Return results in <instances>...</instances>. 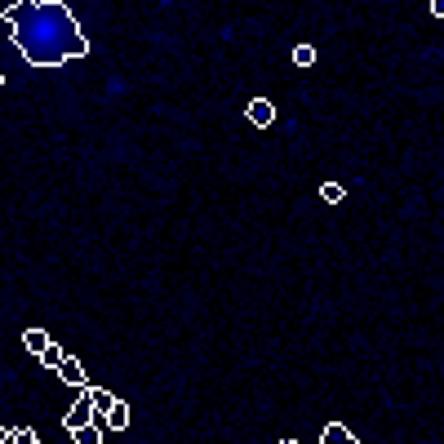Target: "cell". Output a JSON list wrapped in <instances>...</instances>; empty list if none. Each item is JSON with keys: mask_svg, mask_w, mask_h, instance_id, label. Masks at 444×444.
Listing matches in <instances>:
<instances>
[{"mask_svg": "<svg viewBox=\"0 0 444 444\" xmlns=\"http://www.w3.org/2000/svg\"><path fill=\"white\" fill-rule=\"evenodd\" d=\"M98 418V409H93V400H89V391L80 387V400L67 409V418H62V426H67V431H76V426H85V422H93Z\"/></svg>", "mask_w": 444, "mask_h": 444, "instance_id": "cell-2", "label": "cell"}, {"mask_svg": "<svg viewBox=\"0 0 444 444\" xmlns=\"http://www.w3.org/2000/svg\"><path fill=\"white\" fill-rule=\"evenodd\" d=\"M244 116H249V125L267 129L275 120V103H271V98H249V103H244Z\"/></svg>", "mask_w": 444, "mask_h": 444, "instance_id": "cell-3", "label": "cell"}, {"mask_svg": "<svg viewBox=\"0 0 444 444\" xmlns=\"http://www.w3.org/2000/svg\"><path fill=\"white\" fill-rule=\"evenodd\" d=\"M85 391H89V400H93V409H98V418L107 422V414L116 409V396H111V391H103V387H85Z\"/></svg>", "mask_w": 444, "mask_h": 444, "instance_id": "cell-7", "label": "cell"}, {"mask_svg": "<svg viewBox=\"0 0 444 444\" xmlns=\"http://www.w3.org/2000/svg\"><path fill=\"white\" fill-rule=\"evenodd\" d=\"M0 440L5 444H36V431H31V426H13V431H5Z\"/></svg>", "mask_w": 444, "mask_h": 444, "instance_id": "cell-11", "label": "cell"}, {"mask_svg": "<svg viewBox=\"0 0 444 444\" xmlns=\"http://www.w3.org/2000/svg\"><path fill=\"white\" fill-rule=\"evenodd\" d=\"M5 23L13 27L9 40L18 45L27 67H62V62L89 58L85 31L62 0H18L5 9Z\"/></svg>", "mask_w": 444, "mask_h": 444, "instance_id": "cell-1", "label": "cell"}, {"mask_svg": "<svg viewBox=\"0 0 444 444\" xmlns=\"http://www.w3.org/2000/svg\"><path fill=\"white\" fill-rule=\"evenodd\" d=\"M58 377H62L67 387H76V391H80V387H89V377H85V365H80V360H72V355H67V360L58 365Z\"/></svg>", "mask_w": 444, "mask_h": 444, "instance_id": "cell-4", "label": "cell"}, {"mask_svg": "<svg viewBox=\"0 0 444 444\" xmlns=\"http://www.w3.org/2000/svg\"><path fill=\"white\" fill-rule=\"evenodd\" d=\"M62 360H67V355H62V347H58V342H54V347H49V351L40 355V365H45V369H54V373H58V365H62Z\"/></svg>", "mask_w": 444, "mask_h": 444, "instance_id": "cell-12", "label": "cell"}, {"mask_svg": "<svg viewBox=\"0 0 444 444\" xmlns=\"http://www.w3.org/2000/svg\"><path fill=\"white\" fill-rule=\"evenodd\" d=\"M293 62H298V67H316V49H311V45H298V49H293Z\"/></svg>", "mask_w": 444, "mask_h": 444, "instance_id": "cell-13", "label": "cell"}, {"mask_svg": "<svg viewBox=\"0 0 444 444\" xmlns=\"http://www.w3.org/2000/svg\"><path fill=\"white\" fill-rule=\"evenodd\" d=\"M125 426H129V404L116 400V409L107 414V431H125Z\"/></svg>", "mask_w": 444, "mask_h": 444, "instance_id": "cell-9", "label": "cell"}, {"mask_svg": "<svg viewBox=\"0 0 444 444\" xmlns=\"http://www.w3.org/2000/svg\"><path fill=\"white\" fill-rule=\"evenodd\" d=\"M431 13H436V18H444V0H431Z\"/></svg>", "mask_w": 444, "mask_h": 444, "instance_id": "cell-14", "label": "cell"}, {"mask_svg": "<svg viewBox=\"0 0 444 444\" xmlns=\"http://www.w3.org/2000/svg\"><path fill=\"white\" fill-rule=\"evenodd\" d=\"M320 200L342 205V200H347V187H342V183H320Z\"/></svg>", "mask_w": 444, "mask_h": 444, "instance_id": "cell-10", "label": "cell"}, {"mask_svg": "<svg viewBox=\"0 0 444 444\" xmlns=\"http://www.w3.org/2000/svg\"><path fill=\"white\" fill-rule=\"evenodd\" d=\"M103 431H107V422L93 418V422H85V426H76L72 440H76V444H98V440H103Z\"/></svg>", "mask_w": 444, "mask_h": 444, "instance_id": "cell-5", "label": "cell"}, {"mask_svg": "<svg viewBox=\"0 0 444 444\" xmlns=\"http://www.w3.org/2000/svg\"><path fill=\"white\" fill-rule=\"evenodd\" d=\"M320 440H324V444H338V440H342V444H355V431H351V426H342V422H329L324 431H320Z\"/></svg>", "mask_w": 444, "mask_h": 444, "instance_id": "cell-8", "label": "cell"}, {"mask_svg": "<svg viewBox=\"0 0 444 444\" xmlns=\"http://www.w3.org/2000/svg\"><path fill=\"white\" fill-rule=\"evenodd\" d=\"M23 347H27L31 355H45L49 347H54V338H49L45 329H27V334H23Z\"/></svg>", "mask_w": 444, "mask_h": 444, "instance_id": "cell-6", "label": "cell"}]
</instances>
